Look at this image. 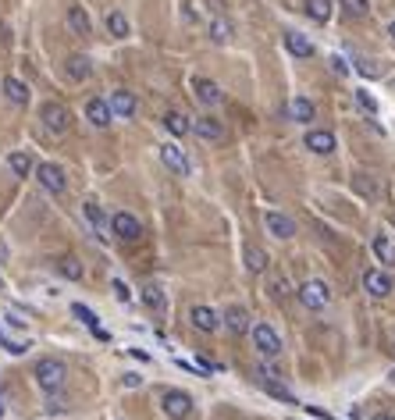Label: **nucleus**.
Returning <instances> with one entry per match:
<instances>
[{"label": "nucleus", "instance_id": "obj_25", "mask_svg": "<svg viewBox=\"0 0 395 420\" xmlns=\"http://www.w3.org/2000/svg\"><path fill=\"white\" fill-rule=\"evenodd\" d=\"M303 11H306V18H313L317 26H324L331 18V0H306Z\"/></svg>", "mask_w": 395, "mask_h": 420}, {"label": "nucleus", "instance_id": "obj_18", "mask_svg": "<svg viewBox=\"0 0 395 420\" xmlns=\"http://www.w3.org/2000/svg\"><path fill=\"white\" fill-rule=\"evenodd\" d=\"M193 132H196L200 139H207V143L224 139V125H221L217 118H196V121H193Z\"/></svg>", "mask_w": 395, "mask_h": 420}, {"label": "nucleus", "instance_id": "obj_45", "mask_svg": "<svg viewBox=\"0 0 395 420\" xmlns=\"http://www.w3.org/2000/svg\"><path fill=\"white\" fill-rule=\"evenodd\" d=\"M374 420H395V413H377Z\"/></svg>", "mask_w": 395, "mask_h": 420}, {"label": "nucleus", "instance_id": "obj_44", "mask_svg": "<svg viewBox=\"0 0 395 420\" xmlns=\"http://www.w3.org/2000/svg\"><path fill=\"white\" fill-rule=\"evenodd\" d=\"M4 260H8V246H4V243H0V264H4Z\"/></svg>", "mask_w": 395, "mask_h": 420}, {"label": "nucleus", "instance_id": "obj_13", "mask_svg": "<svg viewBox=\"0 0 395 420\" xmlns=\"http://www.w3.org/2000/svg\"><path fill=\"white\" fill-rule=\"evenodd\" d=\"M189 321H193L196 331H207V335H214L217 324H221V317H217L210 306H193V310H189Z\"/></svg>", "mask_w": 395, "mask_h": 420}, {"label": "nucleus", "instance_id": "obj_42", "mask_svg": "<svg viewBox=\"0 0 395 420\" xmlns=\"http://www.w3.org/2000/svg\"><path fill=\"white\" fill-rule=\"evenodd\" d=\"M8 324H11V328H26V321H22L18 314H8Z\"/></svg>", "mask_w": 395, "mask_h": 420}, {"label": "nucleus", "instance_id": "obj_28", "mask_svg": "<svg viewBox=\"0 0 395 420\" xmlns=\"http://www.w3.org/2000/svg\"><path fill=\"white\" fill-rule=\"evenodd\" d=\"M8 167H11L18 178H29V175H33V157H29V153H11V157H8Z\"/></svg>", "mask_w": 395, "mask_h": 420}, {"label": "nucleus", "instance_id": "obj_21", "mask_svg": "<svg viewBox=\"0 0 395 420\" xmlns=\"http://www.w3.org/2000/svg\"><path fill=\"white\" fill-rule=\"evenodd\" d=\"M288 114H292V121H299V125H310V121H313V114H317V107H313L306 96H296V100L288 104Z\"/></svg>", "mask_w": 395, "mask_h": 420}, {"label": "nucleus", "instance_id": "obj_4", "mask_svg": "<svg viewBox=\"0 0 395 420\" xmlns=\"http://www.w3.org/2000/svg\"><path fill=\"white\" fill-rule=\"evenodd\" d=\"M253 346H256V353H260L264 360L281 356V338H278V331H274L271 324H253Z\"/></svg>", "mask_w": 395, "mask_h": 420}, {"label": "nucleus", "instance_id": "obj_2", "mask_svg": "<svg viewBox=\"0 0 395 420\" xmlns=\"http://www.w3.org/2000/svg\"><path fill=\"white\" fill-rule=\"evenodd\" d=\"M40 121H43V128L47 132H54V136H65L68 128H72V111L65 107V104H43L40 107Z\"/></svg>", "mask_w": 395, "mask_h": 420}, {"label": "nucleus", "instance_id": "obj_37", "mask_svg": "<svg viewBox=\"0 0 395 420\" xmlns=\"http://www.w3.org/2000/svg\"><path fill=\"white\" fill-rule=\"evenodd\" d=\"M356 104H359V111H367V114H374V111H377V100H374L367 89H359V93H356Z\"/></svg>", "mask_w": 395, "mask_h": 420}, {"label": "nucleus", "instance_id": "obj_43", "mask_svg": "<svg viewBox=\"0 0 395 420\" xmlns=\"http://www.w3.org/2000/svg\"><path fill=\"white\" fill-rule=\"evenodd\" d=\"M139 381H143V377H139V374H125V385H129V388H136V385H139Z\"/></svg>", "mask_w": 395, "mask_h": 420}, {"label": "nucleus", "instance_id": "obj_36", "mask_svg": "<svg viewBox=\"0 0 395 420\" xmlns=\"http://www.w3.org/2000/svg\"><path fill=\"white\" fill-rule=\"evenodd\" d=\"M264 388H267V392H271L274 399H281V402H288V406H296V395H292V392H285L281 385H274V381H264Z\"/></svg>", "mask_w": 395, "mask_h": 420}, {"label": "nucleus", "instance_id": "obj_30", "mask_svg": "<svg viewBox=\"0 0 395 420\" xmlns=\"http://www.w3.org/2000/svg\"><path fill=\"white\" fill-rule=\"evenodd\" d=\"M246 267H249L253 275H260V271L267 267V253H264L260 246H249V250H246Z\"/></svg>", "mask_w": 395, "mask_h": 420}, {"label": "nucleus", "instance_id": "obj_11", "mask_svg": "<svg viewBox=\"0 0 395 420\" xmlns=\"http://www.w3.org/2000/svg\"><path fill=\"white\" fill-rule=\"evenodd\" d=\"M193 93H196V100H200V104H207V107H214V104H221V100H224L221 86H217V82H210V79H193Z\"/></svg>", "mask_w": 395, "mask_h": 420}, {"label": "nucleus", "instance_id": "obj_16", "mask_svg": "<svg viewBox=\"0 0 395 420\" xmlns=\"http://www.w3.org/2000/svg\"><path fill=\"white\" fill-rule=\"evenodd\" d=\"M86 118H90L97 128H107V125H111V118H114V111H111V104H107V100L93 96V100L86 104Z\"/></svg>", "mask_w": 395, "mask_h": 420}, {"label": "nucleus", "instance_id": "obj_35", "mask_svg": "<svg viewBox=\"0 0 395 420\" xmlns=\"http://www.w3.org/2000/svg\"><path fill=\"white\" fill-rule=\"evenodd\" d=\"M0 346H4L11 356H22V353H29V342H11V338L4 335V328H0Z\"/></svg>", "mask_w": 395, "mask_h": 420}, {"label": "nucleus", "instance_id": "obj_47", "mask_svg": "<svg viewBox=\"0 0 395 420\" xmlns=\"http://www.w3.org/2000/svg\"><path fill=\"white\" fill-rule=\"evenodd\" d=\"M0 416H4V402H0Z\"/></svg>", "mask_w": 395, "mask_h": 420}, {"label": "nucleus", "instance_id": "obj_41", "mask_svg": "<svg viewBox=\"0 0 395 420\" xmlns=\"http://www.w3.org/2000/svg\"><path fill=\"white\" fill-rule=\"evenodd\" d=\"M359 72H363V75H370V79L377 75V68H374V65H367V61H359Z\"/></svg>", "mask_w": 395, "mask_h": 420}, {"label": "nucleus", "instance_id": "obj_1", "mask_svg": "<svg viewBox=\"0 0 395 420\" xmlns=\"http://www.w3.org/2000/svg\"><path fill=\"white\" fill-rule=\"evenodd\" d=\"M33 374H36V385H40L47 395L61 392V388H65V381H68V367H65V360H54V356L40 360Z\"/></svg>", "mask_w": 395, "mask_h": 420}, {"label": "nucleus", "instance_id": "obj_15", "mask_svg": "<svg viewBox=\"0 0 395 420\" xmlns=\"http://www.w3.org/2000/svg\"><path fill=\"white\" fill-rule=\"evenodd\" d=\"M107 104H111L114 118H132V114H136V107H139V104H136V96H132L129 89H114Z\"/></svg>", "mask_w": 395, "mask_h": 420}, {"label": "nucleus", "instance_id": "obj_46", "mask_svg": "<svg viewBox=\"0 0 395 420\" xmlns=\"http://www.w3.org/2000/svg\"><path fill=\"white\" fill-rule=\"evenodd\" d=\"M388 36H391V43H395V18H391V26H388Z\"/></svg>", "mask_w": 395, "mask_h": 420}, {"label": "nucleus", "instance_id": "obj_34", "mask_svg": "<svg viewBox=\"0 0 395 420\" xmlns=\"http://www.w3.org/2000/svg\"><path fill=\"white\" fill-rule=\"evenodd\" d=\"M342 11L349 18H363L367 15V0H342Z\"/></svg>", "mask_w": 395, "mask_h": 420}, {"label": "nucleus", "instance_id": "obj_5", "mask_svg": "<svg viewBox=\"0 0 395 420\" xmlns=\"http://www.w3.org/2000/svg\"><path fill=\"white\" fill-rule=\"evenodd\" d=\"M161 406H164V413H168L171 420H189V416H193V399H189L185 392H178V388L164 392V395H161Z\"/></svg>", "mask_w": 395, "mask_h": 420}, {"label": "nucleus", "instance_id": "obj_3", "mask_svg": "<svg viewBox=\"0 0 395 420\" xmlns=\"http://www.w3.org/2000/svg\"><path fill=\"white\" fill-rule=\"evenodd\" d=\"M299 303H303L306 310H324V306L331 303V289H328L320 278H310V282L299 285Z\"/></svg>", "mask_w": 395, "mask_h": 420}, {"label": "nucleus", "instance_id": "obj_8", "mask_svg": "<svg viewBox=\"0 0 395 420\" xmlns=\"http://www.w3.org/2000/svg\"><path fill=\"white\" fill-rule=\"evenodd\" d=\"M264 225H267V232H271L274 239H292V236H296V221H292L288 214H281V210H267V214H264Z\"/></svg>", "mask_w": 395, "mask_h": 420}, {"label": "nucleus", "instance_id": "obj_40", "mask_svg": "<svg viewBox=\"0 0 395 420\" xmlns=\"http://www.w3.org/2000/svg\"><path fill=\"white\" fill-rule=\"evenodd\" d=\"M271 292H274V299H285V296H288V285H285V282H274Z\"/></svg>", "mask_w": 395, "mask_h": 420}, {"label": "nucleus", "instance_id": "obj_7", "mask_svg": "<svg viewBox=\"0 0 395 420\" xmlns=\"http://www.w3.org/2000/svg\"><path fill=\"white\" fill-rule=\"evenodd\" d=\"M111 232H114L118 239H125V243H136V239L143 236V225H139V218H132V214H125V210H118V214L111 218Z\"/></svg>", "mask_w": 395, "mask_h": 420}, {"label": "nucleus", "instance_id": "obj_38", "mask_svg": "<svg viewBox=\"0 0 395 420\" xmlns=\"http://www.w3.org/2000/svg\"><path fill=\"white\" fill-rule=\"evenodd\" d=\"M114 292H118V299H121V303H129V299H132V292H129V285H125L121 278H114Z\"/></svg>", "mask_w": 395, "mask_h": 420}, {"label": "nucleus", "instance_id": "obj_29", "mask_svg": "<svg viewBox=\"0 0 395 420\" xmlns=\"http://www.w3.org/2000/svg\"><path fill=\"white\" fill-rule=\"evenodd\" d=\"M370 246H374V253H377V260H381V264H395V246L388 243V236H374V243H370Z\"/></svg>", "mask_w": 395, "mask_h": 420}, {"label": "nucleus", "instance_id": "obj_9", "mask_svg": "<svg viewBox=\"0 0 395 420\" xmlns=\"http://www.w3.org/2000/svg\"><path fill=\"white\" fill-rule=\"evenodd\" d=\"M303 143H306V150H310V153H320V157L335 153V136H331L328 128H310Z\"/></svg>", "mask_w": 395, "mask_h": 420}, {"label": "nucleus", "instance_id": "obj_19", "mask_svg": "<svg viewBox=\"0 0 395 420\" xmlns=\"http://www.w3.org/2000/svg\"><path fill=\"white\" fill-rule=\"evenodd\" d=\"M65 72H68V79L86 82V79L93 75V61H90V57H82V54H72V57L65 61Z\"/></svg>", "mask_w": 395, "mask_h": 420}, {"label": "nucleus", "instance_id": "obj_26", "mask_svg": "<svg viewBox=\"0 0 395 420\" xmlns=\"http://www.w3.org/2000/svg\"><path fill=\"white\" fill-rule=\"evenodd\" d=\"M72 314H75V317H79V321H82V324H86L90 331H97L100 338H107V331L100 328V317H97V314H93L90 306H82V303H75V306H72Z\"/></svg>", "mask_w": 395, "mask_h": 420}, {"label": "nucleus", "instance_id": "obj_24", "mask_svg": "<svg viewBox=\"0 0 395 420\" xmlns=\"http://www.w3.org/2000/svg\"><path fill=\"white\" fill-rule=\"evenodd\" d=\"M164 128H168L171 136H189V132H193V121H189L182 111H168V114H164Z\"/></svg>", "mask_w": 395, "mask_h": 420}, {"label": "nucleus", "instance_id": "obj_48", "mask_svg": "<svg viewBox=\"0 0 395 420\" xmlns=\"http://www.w3.org/2000/svg\"><path fill=\"white\" fill-rule=\"evenodd\" d=\"M0 292H4V278H0Z\"/></svg>", "mask_w": 395, "mask_h": 420}, {"label": "nucleus", "instance_id": "obj_12", "mask_svg": "<svg viewBox=\"0 0 395 420\" xmlns=\"http://www.w3.org/2000/svg\"><path fill=\"white\" fill-rule=\"evenodd\" d=\"M363 289L370 292V296H377V299H384L388 292H391V278L384 275V271H363Z\"/></svg>", "mask_w": 395, "mask_h": 420}, {"label": "nucleus", "instance_id": "obj_17", "mask_svg": "<svg viewBox=\"0 0 395 420\" xmlns=\"http://www.w3.org/2000/svg\"><path fill=\"white\" fill-rule=\"evenodd\" d=\"M221 321H224V328H228L232 335H246V331H249V314H246L242 306H224Z\"/></svg>", "mask_w": 395, "mask_h": 420}, {"label": "nucleus", "instance_id": "obj_33", "mask_svg": "<svg viewBox=\"0 0 395 420\" xmlns=\"http://www.w3.org/2000/svg\"><path fill=\"white\" fill-rule=\"evenodd\" d=\"M210 40H214V43H228V40H232V22H224V18L210 22Z\"/></svg>", "mask_w": 395, "mask_h": 420}, {"label": "nucleus", "instance_id": "obj_23", "mask_svg": "<svg viewBox=\"0 0 395 420\" xmlns=\"http://www.w3.org/2000/svg\"><path fill=\"white\" fill-rule=\"evenodd\" d=\"M4 96H8L15 107H26V104H29V86L18 82V79H4Z\"/></svg>", "mask_w": 395, "mask_h": 420}, {"label": "nucleus", "instance_id": "obj_32", "mask_svg": "<svg viewBox=\"0 0 395 420\" xmlns=\"http://www.w3.org/2000/svg\"><path fill=\"white\" fill-rule=\"evenodd\" d=\"M143 303L161 314V310H164V292H161V285H146V289H143Z\"/></svg>", "mask_w": 395, "mask_h": 420}, {"label": "nucleus", "instance_id": "obj_14", "mask_svg": "<svg viewBox=\"0 0 395 420\" xmlns=\"http://www.w3.org/2000/svg\"><path fill=\"white\" fill-rule=\"evenodd\" d=\"M82 214H86V221H90V228L97 232V239H107V228H111V221L104 218V210H100V203H82Z\"/></svg>", "mask_w": 395, "mask_h": 420}, {"label": "nucleus", "instance_id": "obj_22", "mask_svg": "<svg viewBox=\"0 0 395 420\" xmlns=\"http://www.w3.org/2000/svg\"><path fill=\"white\" fill-rule=\"evenodd\" d=\"M68 26H72L75 36H90L93 33V22H90L86 8H68Z\"/></svg>", "mask_w": 395, "mask_h": 420}, {"label": "nucleus", "instance_id": "obj_6", "mask_svg": "<svg viewBox=\"0 0 395 420\" xmlns=\"http://www.w3.org/2000/svg\"><path fill=\"white\" fill-rule=\"evenodd\" d=\"M36 178H40V185H43L47 192H54V196H61V192L68 189L65 167H58V164H40V167H36Z\"/></svg>", "mask_w": 395, "mask_h": 420}, {"label": "nucleus", "instance_id": "obj_10", "mask_svg": "<svg viewBox=\"0 0 395 420\" xmlns=\"http://www.w3.org/2000/svg\"><path fill=\"white\" fill-rule=\"evenodd\" d=\"M161 160H164V167H171L175 175H189V157H185L182 146L164 143V146H161Z\"/></svg>", "mask_w": 395, "mask_h": 420}, {"label": "nucleus", "instance_id": "obj_31", "mask_svg": "<svg viewBox=\"0 0 395 420\" xmlns=\"http://www.w3.org/2000/svg\"><path fill=\"white\" fill-rule=\"evenodd\" d=\"M58 271H61L65 278H72V282L82 278V264H79L75 257H61V260H58Z\"/></svg>", "mask_w": 395, "mask_h": 420}, {"label": "nucleus", "instance_id": "obj_39", "mask_svg": "<svg viewBox=\"0 0 395 420\" xmlns=\"http://www.w3.org/2000/svg\"><path fill=\"white\" fill-rule=\"evenodd\" d=\"M331 72H335V75H349V65H345L342 57H331Z\"/></svg>", "mask_w": 395, "mask_h": 420}, {"label": "nucleus", "instance_id": "obj_20", "mask_svg": "<svg viewBox=\"0 0 395 420\" xmlns=\"http://www.w3.org/2000/svg\"><path fill=\"white\" fill-rule=\"evenodd\" d=\"M285 47L292 57H313V43L303 33H285Z\"/></svg>", "mask_w": 395, "mask_h": 420}, {"label": "nucleus", "instance_id": "obj_27", "mask_svg": "<svg viewBox=\"0 0 395 420\" xmlns=\"http://www.w3.org/2000/svg\"><path fill=\"white\" fill-rule=\"evenodd\" d=\"M107 33H111L114 40H125V36H129V18H125L121 11H111V15H107Z\"/></svg>", "mask_w": 395, "mask_h": 420}]
</instances>
